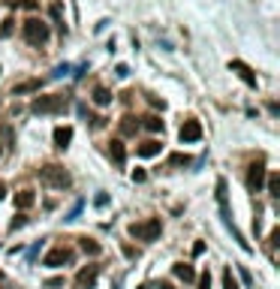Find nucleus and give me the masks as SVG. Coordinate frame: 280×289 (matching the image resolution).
I'll return each instance as SVG.
<instances>
[{
  "instance_id": "obj_32",
  "label": "nucleus",
  "mask_w": 280,
  "mask_h": 289,
  "mask_svg": "<svg viewBox=\"0 0 280 289\" xmlns=\"http://www.w3.org/2000/svg\"><path fill=\"white\" fill-rule=\"evenodd\" d=\"M115 72H118V75H121V78H126V75H130V69H126V66H124V64L118 66V69H115Z\"/></svg>"
},
{
  "instance_id": "obj_2",
  "label": "nucleus",
  "mask_w": 280,
  "mask_h": 289,
  "mask_svg": "<svg viewBox=\"0 0 280 289\" xmlns=\"http://www.w3.org/2000/svg\"><path fill=\"white\" fill-rule=\"evenodd\" d=\"M66 106H69V99L63 94H48V96H36L31 102V112L33 115H61V112H66Z\"/></svg>"
},
{
  "instance_id": "obj_14",
  "label": "nucleus",
  "mask_w": 280,
  "mask_h": 289,
  "mask_svg": "<svg viewBox=\"0 0 280 289\" xmlns=\"http://www.w3.org/2000/svg\"><path fill=\"white\" fill-rule=\"evenodd\" d=\"M69 142H72V127H58L55 129V145L58 148H69Z\"/></svg>"
},
{
  "instance_id": "obj_26",
  "label": "nucleus",
  "mask_w": 280,
  "mask_h": 289,
  "mask_svg": "<svg viewBox=\"0 0 280 289\" xmlns=\"http://www.w3.org/2000/svg\"><path fill=\"white\" fill-rule=\"evenodd\" d=\"M199 289H211V274H199Z\"/></svg>"
},
{
  "instance_id": "obj_19",
  "label": "nucleus",
  "mask_w": 280,
  "mask_h": 289,
  "mask_svg": "<svg viewBox=\"0 0 280 289\" xmlns=\"http://www.w3.org/2000/svg\"><path fill=\"white\" fill-rule=\"evenodd\" d=\"M93 102H96V106H109V102H112V94H109L106 88H93Z\"/></svg>"
},
{
  "instance_id": "obj_30",
  "label": "nucleus",
  "mask_w": 280,
  "mask_h": 289,
  "mask_svg": "<svg viewBox=\"0 0 280 289\" xmlns=\"http://www.w3.org/2000/svg\"><path fill=\"white\" fill-rule=\"evenodd\" d=\"M145 178H148V175H145V172H142V169H136V172H133V181H136V184H142V181H145Z\"/></svg>"
},
{
  "instance_id": "obj_18",
  "label": "nucleus",
  "mask_w": 280,
  "mask_h": 289,
  "mask_svg": "<svg viewBox=\"0 0 280 289\" xmlns=\"http://www.w3.org/2000/svg\"><path fill=\"white\" fill-rule=\"evenodd\" d=\"M31 91H39V78H31V82H21V85H15L12 88V94H31Z\"/></svg>"
},
{
  "instance_id": "obj_29",
  "label": "nucleus",
  "mask_w": 280,
  "mask_h": 289,
  "mask_svg": "<svg viewBox=\"0 0 280 289\" xmlns=\"http://www.w3.org/2000/svg\"><path fill=\"white\" fill-rule=\"evenodd\" d=\"M45 286H48V289H61V286H63V277H52Z\"/></svg>"
},
{
  "instance_id": "obj_20",
  "label": "nucleus",
  "mask_w": 280,
  "mask_h": 289,
  "mask_svg": "<svg viewBox=\"0 0 280 289\" xmlns=\"http://www.w3.org/2000/svg\"><path fill=\"white\" fill-rule=\"evenodd\" d=\"M145 129H151V133H163V121L157 118V115H148L145 118V124H142Z\"/></svg>"
},
{
  "instance_id": "obj_1",
  "label": "nucleus",
  "mask_w": 280,
  "mask_h": 289,
  "mask_svg": "<svg viewBox=\"0 0 280 289\" xmlns=\"http://www.w3.org/2000/svg\"><path fill=\"white\" fill-rule=\"evenodd\" d=\"M217 205H220V214H223V220H226V226H229V232L235 235V241H238V247L241 250H250V244L244 241V235L235 229V223H232V214H229V190H226V181L220 178L217 181Z\"/></svg>"
},
{
  "instance_id": "obj_23",
  "label": "nucleus",
  "mask_w": 280,
  "mask_h": 289,
  "mask_svg": "<svg viewBox=\"0 0 280 289\" xmlns=\"http://www.w3.org/2000/svg\"><path fill=\"white\" fill-rule=\"evenodd\" d=\"M169 160H172V166H190V157H187V154H172Z\"/></svg>"
},
{
  "instance_id": "obj_5",
  "label": "nucleus",
  "mask_w": 280,
  "mask_h": 289,
  "mask_svg": "<svg viewBox=\"0 0 280 289\" xmlns=\"http://www.w3.org/2000/svg\"><path fill=\"white\" fill-rule=\"evenodd\" d=\"M160 232H163L160 217H148V220H142V223L130 226V235H133V238H139V241H157V238H160Z\"/></svg>"
},
{
  "instance_id": "obj_17",
  "label": "nucleus",
  "mask_w": 280,
  "mask_h": 289,
  "mask_svg": "<svg viewBox=\"0 0 280 289\" xmlns=\"http://www.w3.org/2000/svg\"><path fill=\"white\" fill-rule=\"evenodd\" d=\"M79 244H82V250H85L88 256H99V250H103V247H99L93 238H88V235H85V238H79Z\"/></svg>"
},
{
  "instance_id": "obj_27",
  "label": "nucleus",
  "mask_w": 280,
  "mask_h": 289,
  "mask_svg": "<svg viewBox=\"0 0 280 289\" xmlns=\"http://www.w3.org/2000/svg\"><path fill=\"white\" fill-rule=\"evenodd\" d=\"M72 72V66H66V64H61L58 69H55V78H63V75H69Z\"/></svg>"
},
{
  "instance_id": "obj_31",
  "label": "nucleus",
  "mask_w": 280,
  "mask_h": 289,
  "mask_svg": "<svg viewBox=\"0 0 280 289\" xmlns=\"http://www.w3.org/2000/svg\"><path fill=\"white\" fill-rule=\"evenodd\" d=\"M241 280H244L247 286H250V283H253V277H250V271H247V268H241Z\"/></svg>"
},
{
  "instance_id": "obj_7",
  "label": "nucleus",
  "mask_w": 280,
  "mask_h": 289,
  "mask_svg": "<svg viewBox=\"0 0 280 289\" xmlns=\"http://www.w3.org/2000/svg\"><path fill=\"white\" fill-rule=\"evenodd\" d=\"M96 277H99V265H85V268L75 274V286L79 289H93Z\"/></svg>"
},
{
  "instance_id": "obj_10",
  "label": "nucleus",
  "mask_w": 280,
  "mask_h": 289,
  "mask_svg": "<svg viewBox=\"0 0 280 289\" xmlns=\"http://www.w3.org/2000/svg\"><path fill=\"white\" fill-rule=\"evenodd\" d=\"M229 69H232V72H238V78H241L244 85L256 88V75H253V69H250L247 64H241V61H232V64H229Z\"/></svg>"
},
{
  "instance_id": "obj_16",
  "label": "nucleus",
  "mask_w": 280,
  "mask_h": 289,
  "mask_svg": "<svg viewBox=\"0 0 280 289\" xmlns=\"http://www.w3.org/2000/svg\"><path fill=\"white\" fill-rule=\"evenodd\" d=\"M136 129H139V121H136L133 115L121 118V136H136Z\"/></svg>"
},
{
  "instance_id": "obj_8",
  "label": "nucleus",
  "mask_w": 280,
  "mask_h": 289,
  "mask_svg": "<svg viewBox=\"0 0 280 289\" xmlns=\"http://www.w3.org/2000/svg\"><path fill=\"white\" fill-rule=\"evenodd\" d=\"M262 184H265V166H262V160H259V163H253V166L247 169V187L253 193H259Z\"/></svg>"
},
{
  "instance_id": "obj_24",
  "label": "nucleus",
  "mask_w": 280,
  "mask_h": 289,
  "mask_svg": "<svg viewBox=\"0 0 280 289\" xmlns=\"http://www.w3.org/2000/svg\"><path fill=\"white\" fill-rule=\"evenodd\" d=\"M12 24H15L12 18H6V21H3V28H0V36H3V39H6V36H12Z\"/></svg>"
},
{
  "instance_id": "obj_12",
  "label": "nucleus",
  "mask_w": 280,
  "mask_h": 289,
  "mask_svg": "<svg viewBox=\"0 0 280 289\" xmlns=\"http://www.w3.org/2000/svg\"><path fill=\"white\" fill-rule=\"evenodd\" d=\"M172 271H175V277L184 280V283H193V280H196V271H193V265H187V262H178Z\"/></svg>"
},
{
  "instance_id": "obj_22",
  "label": "nucleus",
  "mask_w": 280,
  "mask_h": 289,
  "mask_svg": "<svg viewBox=\"0 0 280 289\" xmlns=\"http://www.w3.org/2000/svg\"><path fill=\"white\" fill-rule=\"evenodd\" d=\"M223 289H238L235 277H232V268H226V271H223Z\"/></svg>"
},
{
  "instance_id": "obj_6",
  "label": "nucleus",
  "mask_w": 280,
  "mask_h": 289,
  "mask_svg": "<svg viewBox=\"0 0 280 289\" xmlns=\"http://www.w3.org/2000/svg\"><path fill=\"white\" fill-rule=\"evenodd\" d=\"M66 262H72V250L69 247H55V250H48L45 259H42V265H48V268H61Z\"/></svg>"
},
{
  "instance_id": "obj_25",
  "label": "nucleus",
  "mask_w": 280,
  "mask_h": 289,
  "mask_svg": "<svg viewBox=\"0 0 280 289\" xmlns=\"http://www.w3.org/2000/svg\"><path fill=\"white\" fill-rule=\"evenodd\" d=\"M24 223H28V217H24V214H18V217H12V223H9V229L15 232V229H21Z\"/></svg>"
},
{
  "instance_id": "obj_4",
  "label": "nucleus",
  "mask_w": 280,
  "mask_h": 289,
  "mask_svg": "<svg viewBox=\"0 0 280 289\" xmlns=\"http://www.w3.org/2000/svg\"><path fill=\"white\" fill-rule=\"evenodd\" d=\"M21 33H24V39H28L31 45H45V42H48V36H52L48 24H45L42 18H28V21H24V28H21Z\"/></svg>"
},
{
  "instance_id": "obj_15",
  "label": "nucleus",
  "mask_w": 280,
  "mask_h": 289,
  "mask_svg": "<svg viewBox=\"0 0 280 289\" xmlns=\"http://www.w3.org/2000/svg\"><path fill=\"white\" fill-rule=\"evenodd\" d=\"M33 202H36L33 190H18V193H15V208H21V211H24V208H31Z\"/></svg>"
},
{
  "instance_id": "obj_13",
  "label": "nucleus",
  "mask_w": 280,
  "mask_h": 289,
  "mask_svg": "<svg viewBox=\"0 0 280 289\" xmlns=\"http://www.w3.org/2000/svg\"><path fill=\"white\" fill-rule=\"evenodd\" d=\"M160 148H163V145H160L157 139H148V142H142L136 151H139V157H157V154H160Z\"/></svg>"
},
{
  "instance_id": "obj_33",
  "label": "nucleus",
  "mask_w": 280,
  "mask_h": 289,
  "mask_svg": "<svg viewBox=\"0 0 280 289\" xmlns=\"http://www.w3.org/2000/svg\"><path fill=\"white\" fill-rule=\"evenodd\" d=\"M157 289H172V283H169V280H160V286Z\"/></svg>"
},
{
  "instance_id": "obj_11",
  "label": "nucleus",
  "mask_w": 280,
  "mask_h": 289,
  "mask_svg": "<svg viewBox=\"0 0 280 289\" xmlns=\"http://www.w3.org/2000/svg\"><path fill=\"white\" fill-rule=\"evenodd\" d=\"M109 154H112V160L118 163V166L126 163V151H124V142H121V139H112V142H109Z\"/></svg>"
},
{
  "instance_id": "obj_34",
  "label": "nucleus",
  "mask_w": 280,
  "mask_h": 289,
  "mask_svg": "<svg viewBox=\"0 0 280 289\" xmlns=\"http://www.w3.org/2000/svg\"><path fill=\"white\" fill-rule=\"evenodd\" d=\"M3 196H6V190H3V184H0V199H3Z\"/></svg>"
},
{
  "instance_id": "obj_28",
  "label": "nucleus",
  "mask_w": 280,
  "mask_h": 289,
  "mask_svg": "<svg viewBox=\"0 0 280 289\" xmlns=\"http://www.w3.org/2000/svg\"><path fill=\"white\" fill-rule=\"evenodd\" d=\"M93 205H96V208H106V205H109V196H106V193H99V196L93 199Z\"/></svg>"
},
{
  "instance_id": "obj_35",
  "label": "nucleus",
  "mask_w": 280,
  "mask_h": 289,
  "mask_svg": "<svg viewBox=\"0 0 280 289\" xmlns=\"http://www.w3.org/2000/svg\"><path fill=\"white\" fill-rule=\"evenodd\" d=\"M0 280H3V274H0Z\"/></svg>"
},
{
  "instance_id": "obj_21",
  "label": "nucleus",
  "mask_w": 280,
  "mask_h": 289,
  "mask_svg": "<svg viewBox=\"0 0 280 289\" xmlns=\"http://www.w3.org/2000/svg\"><path fill=\"white\" fill-rule=\"evenodd\" d=\"M268 196H274V199L280 196V175H277V172H274V175H268Z\"/></svg>"
},
{
  "instance_id": "obj_3",
  "label": "nucleus",
  "mask_w": 280,
  "mask_h": 289,
  "mask_svg": "<svg viewBox=\"0 0 280 289\" xmlns=\"http://www.w3.org/2000/svg\"><path fill=\"white\" fill-rule=\"evenodd\" d=\"M39 181L48 184V187H55V190H66V187L72 184L69 172H66L63 166H58V163H45V166L39 169Z\"/></svg>"
},
{
  "instance_id": "obj_9",
  "label": "nucleus",
  "mask_w": 280,
  "mask_h": 289,
  "mask_svg": "<svg viewBox=\"0 0 280 289\" xmlns=\"http://www.w3.org/2000/svg\"><path fill=\"white\" fill-rule=\"evenodd\" d=\"M178 136H181V142H199L202 139V124L199 121H184Z\"/></svg>"
}]
</instances>
